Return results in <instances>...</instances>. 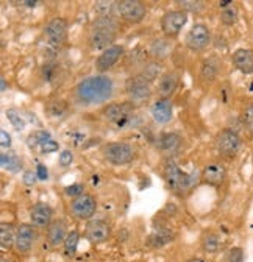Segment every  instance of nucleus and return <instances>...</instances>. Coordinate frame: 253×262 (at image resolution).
I'll return each mask as SVG.
<instances>
[{
  "label": "nucleus",
  "mask_w": 253,
  "mask_h": 262,
  "mask_svg": "<svg viewBox=\"0 0 253 262\" xmlns=\"http://www.w3.org/2000/svg\"><path fill=\"white\" fill-rule=\"evenodd\" d=\"M0 144H2L4 148H7V147L11 145V136L7 133L5 129H0Z\"/></svg>",
  "instance_id": "nucleus-44"
},
{
  "label": "nucleus",
  "mask_w": 253,
  "mask_h": 262,
  "mask_svg": "<svg viewBox=\"0 0 253 262\" xmlns=\"http://www.w3.org/2000/svg\"><path fill=\"white\" fill-rule=\"evenodd\" d=\"M164 180L167 186L175 192H186L197 183V172L184 173L174 161H169L164 166Z\"/></svg>",
  "instance_id": "nucleus-3"
},
{
  "label": "nucleus",
  "mask_w": 253,
  "mask_h": 262,
  "mask_svg": "<svg viewBox=\"0 0 253 262\" xmlns=\"http://www.w3.org/2000/svg\"><path fill=\"white\" fill-rule=\"evenodd\" d=\"M83 192H85V186L80 184V183L72 184V186H69V187L65 189V193H66L68 196H74V199H77V196L83 195Z\"/></svg>",
  "instance_id": "nucleus-40"
},
{
  "label": "nucleus",
  "mask_w": 253,
  "mask_h": 262,
  "mask_svg": "<svg viewBox=\"0 0 253 262\" xmlns=\"http://www.w3.org/2000/svg\"><path fill=\"white\" fill-rule=\"evenodd\" d=\"M0 166H2V169H5V170L17 172L19 169H22V159L14 151L2 153L0 155Z\"/></svg>",
  "instance_id": "nucleus-26"
},
{
  "label": "nucleus",
  "mask_w": 253,
  "mask_h": 262,
  "mask_svg": "<svg viewBox=\"0 0 253 262\" xmlns=\"http://www.w3.org/2000/svg\"><path fill=\"white\" fill-rule=\"evenodd\" d=\"M36 241V229L35 225H28V223H22L17 226L16 229V241H14V247L19 253H27L31 250Z\"/></svg>",
  "instance_id": "nucleus-14"
},
{
  "label": "nucleus",
  "mask_w": 253,
  "mask_h": 262,
  "mask_svg": "<svg viewBox=\"0 0 253 262\" xmlns=\"http://www.w3.org/2000/svg\"><path fill=\"white\" fill-rule=\"evenodd\" d=\"M219 68H220V62L216 56H211L208 59H205L202 62V68H200V78L205 83H211L214 81V78L219 74Z\"/></svg>",
  "instance_id": "nucleus-23"
},
{
  "label": "nucleus",
  "mask_w": 253,
  "mask_h": 262,
  "mask_svg": "<svg viewBox=\"0 0 253 262\" xmlns=\"http://www.w3.org/2000/svg\"><path fill=\"white\" fill-rule=\"evenodd\" d=\"M78 241H80V233L78 231H72L66 241H65V253L68 257H74L75 251H77V247H78Z\"/></svg>",
  "instance_id": "nucleus-33"
},
{
  "label": "nucleus",
  "mask_w": 253,
  "mask_h": 262,
  "mask_svg": "<svg viewBox=\"0 0 253 262\" xmlns=\"http://www.w3.org/2000/svg\"><path fill=\"white\" fill-rule=\"evenodd\" d=\"M123 55V46H119V44H114L111 46L110 49L103 50L102 55L96 59V71L97 72H107L110 71L113 66L120 59V56Z\"/></svg>",
  "instance_id": "nucleus-15"
},
{
  "label": "nucleus",
  "mask_w": 253,
  "mask_h": 262,
  "mask_svg": "<svg viewBox=\"0 0 253 262\" xmlns=\"http://www.w3.org/2000/svg\"><path fill=\"white\" fill-rule=\"evenodd\" d=\"M183 144V139L178 133H166V135H161L156 141V147L160 148L161 151H166V153H175Z\"/></svg>",
  "instance_id": "nucleus-22"
},
{
  "label": "nucleus",
  "mask_w": 253,
  "mask_h": 262,
  "mask_svg": "<svg viewBox=\"0 0 253 262\" xmlns=\"http://www.w3.org/2000/svg\"><path fill=\"white\" fill-rule=\"evenodd\" d=\"M36 180H38V173L33 172V170H27L22 177V181L25 186H35L36 184Z\"/></svg>",
  "instance_id": "nucleus-43"
},
{
  "label": "nucleus",
  "mask_w": 253,
  "mask_h": 262,
  "mask_svg": "<svg viewBox=\"0 0 253 262\" xmlns=\"http://www.w3.org/2000/svg\"><path fill=\"white\" fill-rule=\"evenodd\" d=\"M0 81H2V92H5L7 91V80L2 77V80H0Z\"/></svg>",
  "instance_id": "nucleus-47"
},
{
  "label": "nucleus",
  "mask_w": 253,
  "mask_h": 262,
  "mask_svg": "<svg viewBox=\"0 0 253 262\" xmlns=\"http://www.w3.org/2000/svg\"><path fill=\"white\" fill-rule=\"evenodd\" d=\"M227 178V169L222 166V164H209L203 169V173H202V181L205 184H209V186H220Z\"/></svg>",
  "instance_id": "nucleus-17"
},
{
  "label": "nucleus",
  "mask_w": 253,
  "mask_h": 262,
  "mask_svg": "<svg viewBox=\"0 0 253 262\" xmlns=\"http://www.w3.org/2000/svg\"><path fill=\"white\" fill-rule=\"evenodd\" d=\"M135 110V103L126 102V103H111L108 106H105L102 110L103 117L111 122L116 123L117 126H125L126 123H130L132 120V113Z\"/></svg>",
  "instance_id": "nucleus-5"
},
{
  "label": "nucleus",
  "mask_w": 253,
  "mask_h": 262,
  "mask_svg": "<svg viewBox=\"0 0 253 262\" xmlns=\"http://www.w3.org/2000/svg\"><path fill=\"white\" fill-rule=\"evenodd\" d=\"M147 58V53L141 49V47H136L135 50H132L129 53V56L125 58V66L129 69H135V68H144V64L147 62L145 61Z\"/></svg>",
  "instance_id": "nucleus-28"
},
{
  "label": "nucleus",
  "mask_w": 253,
  "mask_h": 262,
  "mask_svg": "<svg viewBox=\"0 0 253 262\" xmlns=\"http://www.w3.org/2000/svg\"><path fill=\"white\" fill-rule=\"evenodd\" d=\"M103 156L114 166H125L135 159V148L126 142H111L103 147Z\"/></svg>",
  "instance_id": "nucleus-4"
},
{
  "label": "nucleus",
  "mask_w": 253,
  "mask_h": 262,
  "mask_svg": "<svg viewBox=\"0 0 253 262\" xmlns=\"http://www.w3.org/2000/svg\"><path fill=\"white\" fill-rule=\"evenodd\" d=\"M186 262H205V260L200 259V257H193V259H189V260H186Z\"/></svg>",
  "instance_id": "nucleus-48"
},
{
  "label": "nucleus",
  "mask_w": 253,
  "mask_h": 262,
  "mask_svg": "<svg viewBox=\"0 0 253 262\" xmlns=\"http://www.w3.org/2000/svg\"><path fill=\"white\" fill-rule=\"evenodd\" d=\"M72 161H74V155H72L71 150L61 151V155H59V158H58V162H59V166H61V167H68V166H71Z\"/></svg>",
  "instance_id": "nucleus-41"
},
{
  "label": "nucleus",
  "mask_w": 253,
  "mask_h": 262,
  "mask_svg": "<svg viewBox=\"0 0 253 262\" xmlns=\"http://www.w3.org/2000/svg\"><path fill=\"white\" fill-rule=\"evenodd\" d=\"M187 22V13L183 10H172L167 11L161 19V30L167 38H175L180 35V31Z\"/></svg>",
  "instance_id": "nucleus-9"
},
{
  "label": "nucleus",
  "mask_w": 253,
  "mask_h": 262,
  "mask_svg": "<svg viewBox=\"0 0 253 262\" xmlns=\"http://www.w3.org/2000/svg\"><path fill=\"white\" fill-rule=\"evenodd\" d=\"M47 114L49 117L52 119H61V117H65L68 114V105L65 102H61V100H55L52 103L47 105Z\"/></svg>",
  "instance_id": "nucleus-31"
},
{
  "label": "nucleus",
  "mask_w": 253,
  "mask_h": 262,
  "mask_svg": "<svg viewBox=\"0 0 253 262\" xmlns=\"http://www.w3.org/2000/svg\"><path fill=\"white\" fill-rule=\"evenodd\" d=\"M174 114V108L169 98H158V100L152 105V117L156 123H167L171 122Z\"/></svg>",
  "instance_id": "nucleus-16"
},
{
  "label": "nucleus",
  "mask_w": 253,
  "mask_h": 262,
  "mask_svg": "<svg viewBox=\"0 0 253 262\" xmlns=\"http://www.w3.org/2000/svg\"><path fill=\"white\" fill-rule=\"evenodd\" d=\"M178 5L183 7V11H193V13H200L205 8L203 2H194V0H183V2H178Z\"/></svg>",
  "instance_id": "nucleus-38"
},
{
  "label": "nucleus",
  "mask_w": 253,
  "mask_h": 262,
  "mask_svg": "<svg viewBox=\"0 0 253 262\" xmlns=\"http://www.w3.org/2000/svg\"><path fill=\"white\" fill-rule=\"evenodd\" d=\"M209 42H211V31L203 24H196L186 36V46L194 52L203 50Z\"/></svg>",
  "instance_id": "nucleus-13"
},
{
  "label": "nucleus",
  "mask_w": 253,
  "mask_h": 262,
  "mask_svg": "<svg viewBox=\"0 0 253 262\" xmlns=\"http://www.w3.org/2000/svg\"><path fill=\"white\" fill-rule=\"evenodd\" d=\"M238 17H239V11L235 5L222 10V13H220V22H222L224 25H233L238 22Z\"/></svg>",
  "instance_id": "nucleus-34"
},
{
  "label": "nucleus",
  "mask_w": 253,
  "mask_h": 262,
  "mask_svg": "<svg viewBox=\"0 0 253 262\" xmlns=\"http://www.w3.org/2000/svg\"><path fill=\"white\" fill-rule=\"evenodd\" d=\"M47 141H50V135L46 133V131H38V133L31 135V136L27 139V144H28V147H36V145L46 144Z\"/></svg>",
  "instance_id": "nucleus-37"
},
{
  "label": "nucleus",
  "mask_w": 253,
  "mask_h": 262,
  "mask_svg": "<svg viewBox=\"0 0 253 262\" xmlns=\"http://www.w3.org/2000/svg\"><path fill=\"white\" fill-rule=\"evenodd\" d=\"M125 91L130 95L132 103H142L152 97V83H149L139 74H136L135 77L126 80Z\"/></svg>",
  "instance_id": "nucleus-6"
},
{
  "label": "nucleus",
  "mask_w": 253,
  "mask_h": 262,
  "mask_svg": "<svg viewBox=\"0 0 253 262\" xmlns=\"http://www.w3.org/2000/svg\"><path fill=\"white\" fill-rule=\"evenodd\" d=\"M116 10L122 19L132 24H139L147 14L145 5L138 0H122V2L116 4Z\"/></svg>",
  "instance_id": "nucleus-10"
},
{
  "label": "nucleus",
  "mask_w": 253,
  "mask_h": 262,
  "mask_svg": "<svg viewBox=\"0 0 253 262\" xmlns=\"http://www.w3.org/2000/svg\"><path fill=\"white\" fill-rule=\"evenodd\" d=\"M233 64L238 71H241L245 75L253 74V52L248 49H238L233 56Z\"/></svg>",
  "instance_id": "nucleus-19"
},
{
  "label": "nucleus",
  "mask_w": 253,
  "mask_h": 262,
  "mask_svg": "<svg viewBox=\"0 0 253 262\" xmlns=\"http://www.w3.org/2000/svg\"><path fill=\"white\" fill-rule=\"evenodd\" d=\"M41 150L43 153H50V151H56L58 150V144L53 142V141H47L46 144L41 145Z\"/></svg>",
  "instance_id": "nucleus-45"
},
{
  "label": "nucleus",
  "mask_w": 253,
  "mask_h": 262,
  "mask_svg": "<svg viewBox=\"0 0 253 262\" xmlns=\"http://www.w3.org/2000/svg\"><path fill=\"white\" fill-rule=\"evenodd\" d=\"M171 52V44L166 39H153L150 44V55L158 61V59H163L169 55Z\"/></svg>",
  "instance_id": "nucleus-29"
},
{
  "label": "nucleus",
  "mask_w": 253,
  "mask_h": 262,
  "mask_svg": "<svg viewBox=\"0 0 253 262\" xmlns=\"http://www.w3.org/2000/svg\"><path fill=\"white\" fill-rule=\"evenodd\" d=\"M66 233H68V226L62 220H55L50 223L49 231H47V241L52 247H58L66 241Z\"/></svg>",
  "instance_id": "nucleus-21"
},
{
  "label": "nucleus",
  "mask_w": 253,
  "mask_h": 262,
  "mask_svg": "<svg viewBox=\"0 0 253 262\" xmlns=\"http://www.w3.org/2000/svg\"><path fill=\"white\" fill-rule=\"evenodd\" d=\"M36 173H38V178L39 180H47V177H49V172H47V169L44 167V166H38V170H36Z\"/></svg>",
  "instance_id": "nucleus-46"
},
{
  "label": "nucleus",
  "mask_w": 253,
  "mask_h": 262,
  "mask_svg": "<svg viewBox=\"0 0 253 262\" xmlns=\"http://www.w3.org/2000/svg\"><path fill=\"white\" fill-rule=\"evenodd\" d=\"M180 83V75L177 72H166L158 83V92H160L161 98H169L178 88Z\"/></svg>",
  "instance_id": "nucleus-20"
},
{
  "label": "nucleus",
  "mask_w": 253,
  "mask_h": 262,
  "mask_svg": "<svg viewBox=\"0 0 253 262\" xmlns=\"http://www.w3.org/2000/svg\"><path fill=\"white\" fill-rule=\"evenodd\" d=\"M69 211L75 219L86 220V219H91L94 214H96L97 202L91 193H83L69 203Z\"/></svg>",
  "instance_id": "nucleus-7"
},
{
  "label": "nucleus",
  "mask_w": 253,
  "mask_h": 262,
  "mask_svg": "<svg viewBox=\"0 0 253 262\" xmlns=\"http://www.w3.org/2000/svg\"><path fill=\"white\" fill-rule=\"evenodd\" d=\"M44 36L47 42L53 47L65 44L68 38V22L62 17H53L47 22L44 28Z\"/></svg>",
  "instance_id": "nucleus-11"
},
{
  "label": "nucleus",
  "mask_w": 253,
  "mask_h": 262,
  "mask_svg": "<svg viewBox=\"0 0 253 262\" xmlns=\"http://www.w3.org/2000/svg\"><path fill=\"white\" fill-rule=\"evenodd\" d=\"M14 241H16V233L13 231V226L2 223V226H0V244H2V248L4 250L11 248Z\"/></svg>",
  "instance_id": "nucleus-30"
},
{
  "label": "nucleus",
  "mask_w": 253,
  "mask_h": 262,
  "mask_svg": "<svg viewBox=\"0 0 253 262\" xmlns=\"http://www.w3.org/2000/svg\"><path fill=\"white\" fill-rule=\"evenodd\" d=\"M0 262H13L11 259H7V257H2V260H0Z\"/></svg>",
  "instance_id": "nucleus-50"
},
{
  "label": "nucleus",
  "mask_w": 253,
  "mask_h": 262,
  "mask_svg": "<svg viewBox=\"0 0 253 262\" xmlns=\"http://www.w3.org/2000/svg\"><path fill=\"white\" fill-rule=\"evenodd\" d=\"M114 95V81L107 75H94L81 80L75 89V100L83 106L100 105Z\"/></svg>",
  "instance_id": "nucleus-1"
},
{
  "label": "nucleus",
  "mask_w": 253,
  "mask_h": 262,
  "mask_svg": "<svg viewBox=\"0 0 253 262\" xmlns=\"http://www.w3.org/2000/svg\"><path fill=\"white\" fill-rule=\"evenodd\" d=\"M59 75H61V68L56 62H46L41 68V78L44 83H49V84L58 83Z\"/></svg>",
  "instance_id": "nucleus-27"
},
{
  "label": "nucleus",
  "mask_w": 253,
  "mask_h": 262,
  "mask_svg": "<svg viewBox=\"0 0 253 262\" xmlns=\"http://www.w3.org/2000/svg\"><path fill=\"white\" fill-rule=\"evenodd\" d=\"M161 71H163V64L160 61H156V59H150V61H147L144 64V68L141 69L139 75L144 80H147L149 83H152V81H155L158 78V75L161 74Z\"/></svg>",
  "instance_id": "nucleus-25"
},
{
  "label": "nucleus",
  "mask_w": 253,
  "mask_h": 262,
  "mask_svg": "<svg viewBox=\"0 0 253 262\" xmlns=\"http://www.w3.org/2000/svg\"><path fill=\"white\" fill-rule=\"evenodd\" d=\"M241 120L244 123V126L250 131V135H253V103H248L241 116Z\"/></svg>",
  "instance_id": "nucleus-36"
},
{
  "label": "nucleus",
  "mask_w": 253,
  "mask_h": 262,
  "mask_svg": "<svg viewBox=\"0 0 253 262\" xmlns=\"http://www.w3.org/2000/svg\"><path fill=\"white\" fill-rule=\"evenodd\" d=\"M110 236H111V226L108 225V222L100 220V219L89 220L85 228V237L91 244H102L108 241Z\"/></svg>",
  "instance_id": "nucleus-12"
},
{
  "label": "nucleus",
  "mask_w": 253,
  "mask_h": 262,
  "mask_svg": "<svg viewBox=\"0 0 253 262\" xmlns=\"http://www.w3.org/2000/svg\"><path fill=\"white\" fill-rule=\"evenodd\" d=\"M174 239V231L167 228H160L149 237V245L153 248H161Z\"/></svg>",
  "instance_id": "nucleus-24"
},
{
  "label": "nucleus",
  "mask_w": 253,
  "mask_h": 262,
  "mask_svg": "<svg viewBox=\"0 0 253 262\" xmlns=\"http://www.w3.org/2000/svg\"><path fill=\"white\" fill-rule=\"evenodd\" d=\"M241 145H242L241 136L236 133L235 129H230V128L220 131L216 138V148L220 155L233 156L239 151Z\"/></svg>",
  "instance_id": "nucleus-8"
},
{
  "label": "nucleus",
  "mask_w": 253,
  "mask_h": 262,
  "mask_svg": "<svg viewBox=\"0 0 253 262\" xmlns=\"http://www.w3.org/2000/svg\"><path fill=\"white\" fill-rule=\"evenodd\" d=\"M225 262H244V253H242V250H241L239 247L231 248V250L227 253Z\"/></svg>",
  "instance_id": "nucleus-39"
},
{
  "label": "nucleus",
  "mask_w": 253,
  "mask_h": 262,
  "mask_svg": "<svg viewBox=\"0 0 253 262\" xmlns=\"http://www.w3.org/2000/svg\"><path fill=\"white\" fill-rule=\"evenodd\" d=\"M52 215H53V211L49 205L46 203H36L33 208L30 211V219H31V223L38 228H46V226H50L52 223Z\"/></svg>",
  "instance_id": "nucleus-18"
},
{
  "label": "nucleus",
  "mask_w": 253,
  "mask_h": 262,
  "mask_svg": "<svg viewBox=\"0 0 253 262\" xmlns=\"http://www.w3.org/2000/svg\"><path fill=\"white\" fill-rule=\"evenodd\" d=\"M7 117H8L10 123L14 126V129L20 131V129L25 128V120L22 119V116H20V113H19L17 110H14V108L8 110V111H7Z\"/></svg>",
  "instance_id": "nucleus-35"
},
{
  "label": "nucleus",
  "mask_w": 253,
  "mask_h": 262,
  "mask_svg": "<svg viewBox=\"0 0 253 262\" xmlns=\"http://www.w3.org/2000/svg\"><path fill=\"white\" fill-rule=\"evenodd\" d=\"M117 22L111 16H100L91 24L89 35H88V44L92 50H107L117 36Z\"/></svg>",
  "instance_id": "nucleus-2"
},
{
  "label": "nucleus",
  "mask_w": 253,
  "mask_h": 262,
  "mask_svg": "<svg viewBox=\"0 0 253 262\" xmlns=\"http://www.w3.org/2000/svg\"><path fill=\"white\" fill-rule=\"evenodd\" d=\"M250 89H251V91H253V84H251V88H250Z\"/></svg>",
  "instance_id": "nucleus-51"
},
{
  "label": "nucleus",
  "mask_w": 253,
  "mask_h": 262,
  "mask_svg": "<svg viewBox=\"0 0 253 262\" xmlns=\"http://www.w3.org/2000/svg\"><path fill=\"white\" fill-rule=\"evenodd\" d=\"M113 5H116V4H113V2H97L94 8H96V11H97L99 14L108 16V14L113 11Z\"/></svg>",
  "instance_id": "nucleus-42"
},
{
  "label": "nucleus",
  "mask_w": 253,
  "mask_h": 262,
  "mask_svg": "<svg viewBox=\"0 0 253 262\" xmlns=\"http://www.w3.org/2000/svg\"><path fill=\"white\" fill-rule=\"evenodd\" d=\"M25 5H28V7H35L36 5V2H24Z\"/></svg>",
  "instance_id": "nucleus-49"
},
{
  "label": "nucleus",
  "mask_w": 253,
  "mask_h": 262,
  "mask_svg": "<svg viewBox=\"0 0 253 262\" xmlns=\"http://www.w3.org/2000/svg\"><path fill=\"white\" fill-rule=\"evenodd\" d=\"M202 247L208 253H216L220 248V237L216 233H206L202 239Z\"/></svg>",
  "instance_id": "nucleus-32"
}]
</instances>
